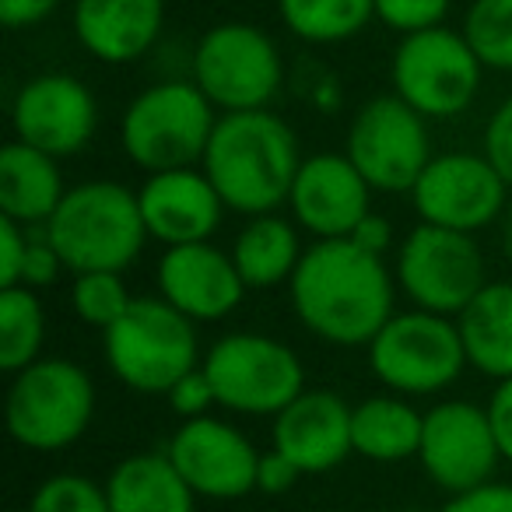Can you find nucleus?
Wrapping results in <instances>:
<instances>
[{
  "instance_id": "41",
  "label": "nucleus",
  "mask_w": 512,
  "mask_h": 512,
  "mask_svg": "<svg viewBox=\"0 0 512 512\" xmlns=\"http://www.w3.org/2000/svg\"><path fill=\"white\" fill-rule=\"evenodd\" d=\"M351 239H355L358 246H365V249H372V253L383 256L386 249H390L393 232H390V225H386V218H379V214H369V218H365L362 225L355 228V235H351Z\"/></svg>"
},
{
  "instance_id": "35",
  "label": "nucleus",
  "mask_w": 512,
  "mask_h": 512,
  "mask_svg": "<svg viewBox=\"0 0 512 512\" xmlns=\"http://www.w3.org/2000/svg\"><path fill=\"white\" fill-rule=\"evenodd\" d=\"M165 397H169L172 411H176L179 418H186V421L204 418V414L211 411L214 404H218V397H214V386H211V379H207L204 365H197L193 372H186V376L179 379V383L172 386Z\"/></svg>"
},
{
  "instance_id": "17",
  "label": "nucleus",
  "mask_w": 512,
  "mask_h": 512,
  "mask_svg": "<svg viewBox=\"0 0 512 512\" xmlns=\"http://www.w3.org/2000/svg\"><path fill=\"white\" fill-rule=\"evenodd\" d=\"M369 193L372 186L348 155L323 151V155L302 158L288 207L295 221L309 228L316 239H351L355 228L372 214Z\"/></svg>"
},
{
  "instance_id": "10",
  "label": "nucleus",
  "mask_w": 512,
  "mask_h": 512,
  "mask_svg": "<svg viewBox=\"0 0 512 512\" xmlns=\"http://www.w3.org/2000/svg\"><path fill=\"white\" fill-rule=\"evenodd\" d=\"M484 64L463 32L428 29L418 36H404L390 64L393 95L404 99L425 120L460 116L477 99Z\"/></svg>"
},
{
  "instance_id": "13",
  "label": "nucleus",
  "mask_w": 512,
  "mask_h": 512,
  "mask_svg": "<svg viewBox=\"0 0 512 512\" xmlns=\"http://www.w3.org/2000/svg\"><path fill=\"white\" fill-rule=\"evenodd\" d=\"M505 190H509L505 179L484 155L449 151L428 162L411 197L425 225L474 235L477 228H488L505 211Z\"/></svg>"
},
{
  "instance_id": "14",
  "label": "nucleus",
  "mask_w": 512,
  "mask_h": 512,
  "mask_svg": "<svg viewBox=\"0 0 512 512\" xmlns=\"http://www.w3.org/2000/svg\"><path fill=\"white\" fill-rule=\"evenodd\" d=\"M421 467L449 495H463L491 481L498 463V442L491 432L488 407L449 400L425 414L421 432Z\"/></svg>"
},
{
  "instance_id": "6",
  "label": "nucleus",
  "mask_w": 512,
  "mask_h": 512,
  "mask_svg": "<svg viewBox=\"0 0 512 512\" xmlns=\"http://www.w3.org/2000/svg\"><path fill=\"white\" fill-rule=\"evenodd\" d=\"M95 386L71 358H39L15 376L8 390V432L36 453L67 449L88 432Z\"/></svg>"
},
{
  "instance_id": "3",
  "label": "nucleus",
  "mask_w": 512,
  "mask_h": 512,
  "mask_svg": "<svg viewBox=\"0 0 512 512\" xmlns=\"http://www.w3.org/2000/svg\"><path fill=\"white\" fill-rule=\"evenodd\" d=\"M46 235L71 274H123L151 239L137 193L109 179L71 186L46 221Z\"/></svg>"
},
{
  "instance_id": "38",
  "label": "nucleus",
  "mask_w": 512,
  "mask_h": 512,
  "mask_svg": "<svg viewBox=\"0 0 512 512\" xmlns=\"http://www.w3.org/2000/svg\"><path fill=\"white\" fill-rule=\"evenodd\" d=\"M302 477V470L288 460L285 453L271 449V453H260V467H256V491L264 495H285L295 488V481Z\"/></svg>"
},
{
  "instance_id": "36",
  "label": "nucleus",
  "mask_w": 512,
  "mask_h": 512,
  "mask_svg": "<svg viewBox=\"0 0 512 512\" xmlns=\"http://www.w3.org/2000/svg\"><path fill=\"white\" fill-rule=\"evenodd\" d=\"M29 253V228L0 214V288H18Z\"/></svg>"
},
{
  "instance_id": "26",
  "label": "nucleus",
  "mask_w": 512,
  "mask_h": 512,
  "mask_svg": "<svg viewBox=\"0 0 512 512\" xmlns=\"http://www.w3.org/2000/svg\"><path fill=\"white\" fill-rule=\"evenodd\" d=\"M425 414L397 397H372L351 411V442L355 453L376 463H397L418 456Z\"/></svg>"
},
{
  "instance_id": "15",
  "label": "nucleus",
  "mask_w": 512,
  "mask_h": 512,
  "mask_svg": "<svg viewBox=\"0 0 512 512\" xmlns=\"http://www.w3.org/2000/svg\"><path fill=\"white\" fill-rule=\"evenodd\" d=\"M15 141L53 158L78 155L99 127L95 95L74 74H36L22 85L11 106Z\"/></svg>"
},
{
  "instance_id": "7",
  "label": "nucleus",
  "mask_w": 512,
  "mask_h": 512,
  "mask_svg": "<svg viewBox=\"0 0 512 512\" xmlns=\"http://www.w3.org/2000/svg\"><path fill=\"white\" fill-rule=\"evenodd\" d=\"M193 81L221 113L267 109L285 81V64L264 29L225 22L204 32L193 53Z\"/></svg>"
},
{
  "instance_id": "30",
  "label": "nucleus",
  "mask_w": 512,
  "mask_h": 512,
  "mask_svg": "<svg viewBox=\"0 0 512 512\" xmlns=\"http://www.w3.org/2000/svg\"><path fill=\"white\" fill-rule=\"evenodd\" d=\"M134 295L127 292L120 274L113 271H92V274H74L71 285V306L85 323L99 330H109L123 313L130 309Z\"/></svg>"
},
{
  "instance_id": "1",
  "label": "nucleus",
  "mask_w": 512,
  "mask_h": 512,
  "mask_svg": "<svg viewBox=\"0 0 512 512\" xmlns=\"http://www.w3.org/2000/svg\"><path fill=\"white\" fill-rule=\"evenodd\" d=\"M288 292L299 320L341 348H369L393 320V278L383 256L355 239H320L309 246Z\"/></svg>"
},
{
  "instance_id": "21",
  "label": "nucleus",
  "mask_w": 512,
  "mask_h": 512,
  "mask_svg": "<svg viewBox=\"0 0 512 512\" xmlns=\"http://www.w3.org/2000/svg\"><path fill=\"white\" fill-rule=\"evenodd\" d=\"M165 0H74V36L102 64H134L158 43Z\"/></svg>"
},
{
  "instance_id": "33",
  "label": "nucleus",
  "mask_w": 512,
  "mask_h": 512,
  "mask_svg": "<svg viewBox=\"0 0 512 512\" xmlns=\"http://www.w3.org/2000/svg\"><path fill=\"white\" fill-rule=\"evenodd\" d=\"M64 271V260L53 249L50 235H46V225H32L29 228V253H25V271H22V285L25 288H43L53 285V278Z\"/></svg>"
},
{
  "instance_id": "2",
  "label": "nucleus",
  "mask_w": 512,
  "mask_h": 512,
  "mask_svg": "<svg viewBox=\"0 0 512 512\" xmlns=\"http://www.w3.org/2000/svg\"><path fill=\"white\" fill-rule=\"evenodd\" d=\"M200 165L228 211L274 214L299 176V137L271 109L221 113Z\"/></svg>"
},
{
  "instance_id": "9",
  "label": "nucleus",
  "mask_w": 512,
  "mask_h": 512,
  "mask_svg": "<svg viewBox=\"0 0 512 512\" xmlns=\"http://www.w3.org/2000/svg\"><path fill=\"white\" fill-rule=\"evenodd\" d=\"M204 372L221 407L278 418L302 390V362L288 344L264 334H228L204 355Z\"/></svg>"
},
{
  "instance_id": "20",
  "label": "nucleus",
  "mask_w": 512,
  "mask_h": 512,
  "mask_svg": "<svg viewBox=\"0 0 512 512\" xmlns=\"http://www.w3.org/2000/svg\"><path fill=\"white\" fill-rule=\"evenodd\" d=\"M351 411L330 390H302L285 411L274 418V449L285 453L302 474H327L341 467L351 442Z\"/></svg>"
},
{
  "instance_id": "12",
  "label": "nucleus",
  "mask_w": 512,
  "mask_h": 512,
  "mask_svg": "<svg viewBox=\"0 0 512 512\" xmlns=\"http://www.w3.org/2000/svg\"><path fill=\"white\" fill-rule=\"evenodd\" d=\"M344 155L372 190L383 193H411L435 158L425 116L414 113L397 95H379L358 109Z\"/></svg>"
},
{
  "instance_id": "25",
  "label": "nucleus",
  "mask_w": 512,
  "mask_h": 512,
  "mask_svg": "<svg viewBox=\"0 0 512 512\" xmlns=\"http://www.w3.org/2000/svg\"><path fill=\"white\" fill-rule=\"evenodd\" d=\"M232 264L239 271L242 285L253 288V292L278 288L281 281H292L302 264L299 232L281 214H256L235 235Z\"/></svg>"
},
{
  "instance_id": "39",
  "label": "nucleus",
  "mask_w": 512,
  "mask_h": 512,
  "mask_svg": "<svg viewBox=\"0 0 512 512\" xmlns=\"http://www.w3.org/2000/svg\"><path fill=\"white\" fill-rule=\"evenodd\" d=\"M488 421L495 432L498 453L512 460V379H502L488 400Z\"/></svg>"
},
{
  "instance_id": "27",
  "label": "nucleus",
  "mask_w": 512,
  "mask_h": 512,
  "mask_svg": "<svg viewBox=\"0 0 512 512\" xmlns=\"http://www.w3.org/2000/svg\"><path fill=\"white\" fill-rule=\"evenodd\" d=\"M278 11L292 36L327 46L358 36L376 18V0H278Z\"/></svg>"
},
{
  "instance_id": "28",
  "label": "nucleus",
  "mask_w": 512,
  "mask_h": 512,
  "mask_svg": "<svg viewBox=\"0 0 512 512\" xmlns=\"http://www.w3.org/2000/svg\"><path fill=\"white\" fill-rule=\"evenodd\" d=\"M43 334L46 316L36 292L25 285L0 288V369L18 376L32 362H39Z\"/></svg>"
},
{
  "instance_id": "23",
  "label": "nucleus",
  "mask_w": 512,
  "mask_h": 512,
  "mask_svg": "<svg viewBox=\"0 0 512 512\" xmlns=\"http://www.w3.org/2000/svg\"><path fill=\"white\" fill-rule=\"evenodd\" d=\"M113 512H193V491L169 453H137L116 463L106 481Z\"/></svg>"
},
{
  "instance_id": "37",
  "label": "nucleus",
  "mask_w": 512,
  "mask_h": 512,
  "mask_svg": "<svg viewBox=\"0 0 512 512\" xmlns=\"http://www.w3.org/2000/svg\"><path fill=\"white\" fill-rule=\"evenodd\" d=\"M442 512H512V484L488 481L474 491L453 495Z\"/></svg>"
},
{
  "instance_id": "19",
  "label": "nucleus",
  "mask_w": 512,
  "mask_h": 512,
  "mask_svg": "<svg viewBox=\"0 0 512 512\" xmlns=\"http://www.w3.org/2000/svg\"><path fill=\"white\" fill-rule=\"evenodd\" d=\"M137 200H141L148 235L165 242L169 249L207 242L218 228L221 211H225V200L218 197L204 169L155 172L144 179Z\"/></svg>"
},
{
  "instance_id": "18",
  "label": "nucleus",
  "mask_w": 512,
  "mask_h": 512,
  "mask_svg": "<svg viewBox=\"0 0 512 512\" xmlns=\"http://www.w3.org/2000/svg\"><path fill=\"white\" fill-rule=\"evenodd\" d=\"M158 292L169 306H176L186 320L211 323L225 320L246 295L232 253L193 242V246H172L158 260Z\"/></svg>"
},
{
  "instance_id": "22",
  "label": "nucleus",
  "mask_w": 512,
  "mask_h": 512,
  "mask_svg": "<svg viewBox=\"0 0 512 512\" xmlns=\"http://www.w3.org/2000/svg\"><path fill=\"white\" fill-rule=\"evenodd\" d=\"M64 176L57 158L22 141L4 144L0 151V214L18 225H46L64 200Z\"/></svg>"
},
{
  "instance_id": "24",
  "label": "nucleus",
  "mask_w": 512,
  "mask_h": 512,
  "mask_svg": "<svg viewBox=\"0 0 512 512\" xmlns=\"http://www.w3.org/2000/svg\"><path fill=\"white\" fill-rule=\"evenodd\" d=\"M467 365L491 379H512V285L488 281L456 316Z\"/></svg>"
},
{
  "instance_id": "34",
  "label": "nucleus",
  "mask_w": 512,
  "mask_h": 512,
  "mask_svg": "<svg viewBox=\"0 0 512 512\" xmlns=\"http://www.w3.org/2000/svg\"><path fill=\"white\" fill-rule=\"evenodd\" d=\"M484 158L495 165V172L512 190V95L491 113L484 127Z\"/></svg>"
},
{
  "instance_id": "32",
  "label": "nucleus",
  "mask_w": 512,
  "mask_h": 512,
  "mask_svg": "<svg viewBox=\"0 0 512 512\" xmlns=\"http://www.w3.org/2000/svg\"><path fill=\"white\" fill-rule=\"evenodd\" d=\"M453 0H376V18L400 36L442 29Z\"/></svg>"
},
{
  "instance_id": "16",
  "label": "nucleus",
  "mask_w": 512,
  "mask_h": 512,
  "mask_svg": "<svg viewBox=\"0 0 512 512\" xmlns=\"http://www.w3.org/2000/svg\"><path fill=\"white\" fill-rule=\"evenodd\" d=\"M172 467L183 474L193 495L200 498H242L256 488V467L260 453L235 425L218 418H193L183 421L169 442Z\"/></svg>"
},
{
  "instance_id": "11",
  "label": "nucleus",
  "mask_w": 512,
  "mask_h": 512,
  "mask_svg": "<svg viewBox=\"0 0 512 512\" xmlns=\"http://www.w3.org/2000/svg\"><path fill=\"white\" fill-rule=\"evenodd\" d=\"M397 281L425 313L460 316L477 299L484 281V256L474 235L421 221L397 249Z\"/></svg>"
},
{
  "instance_id": "40",
  "label": "nucleus",
  "mask_w": 512,
  "mask_h": 512,
  "mask_svg": "<svg viewBox=\"0 0 512 512\" xmlns=\"http://www.w3.org/2000/svg\"><path fill=\"white\" fill-rule=\"evenodd\" d=\"M57 8L60 0H0V22L4 29H32L46 22Z\"/></svg>"
},
{
  "instance_id": "42",
  "label": "nucleus",
  "mask_w": 512,
  "mask_h": 512,
  "mask_svg": "<svg viewBox=\"0 0 512 512\" xmlns=\"http://www.w3.org/2000/svg\"><path fill=\"white\" fill-rule=\"evenodd\" d=\"M502 242H505V249L512 253V207H509V214H505V221H502Z\"/></svg>"
},
{
  "instance_id": "43",
  "label": "nucleus",
  "mask_w": 512,
  "mask_h": 512,
  "mask_svg": "<svg viewBox=\"0 0 512 512\" xmlns=\"http://www.w3.org/2000/svg\"><path fill=\"white\" fill-rule=\"evenodd\" d=\"M404 512H421V509H404Z\"/></svg>"
},
{
  "instance_id": "29",
  "label": "nucleus",
  "mask_w": 512,
  "mask_h": 512,
  "mask_svg": "<svg viewBox=\"0 0 512 512\" xmlns=\"http://www.w3.org/2000/svg\"><path fill=\"white\" fill-rule=\"evenodd\" d=\"M463 39L484 67L512 71V0H474L463 18Z\"/></svg>"
},
{
  "instance_id": "4",
  "label": "nucleus",
  "mask_w": 512,
  "mask_h": 512,
  "mask_svg": "<svg viewBox=\"0 0 512 512\" xmlns=\"http://www.w3.org/2000/svg\"><path fill=\"white\" fill-rule=\"evenodd\" d=\"M214 106L197 81H162L137 95L120 120L123 151L148 176L197 169L214 134Z\"/></svg>"
},
{
  "instance_id": "31",
  "label": "nucleus",
  "mask_w": 512,
  "mask_h": 512,
  "mask_svg": "<svg viewBox=\"0 0 512 512\" xmlns=\"http://www.w3.org/2000/svg\"><path fill=\"white\" fill-rule=\"evenodd\" d=\"M29 512H113L109 509L106 488L81 474L46 477L32 495Z\"/></svg>"
},
{
  "instance_id": "8",
  "label": "nucleus",
  "mask_w": 512,
  "mask_h": 512,
  "mask_svg": "<svg viewBox=\"0 0 512 512\" xmlns=\"http://www.w3.org/2000/svg\"><path fill=\"white\" fill-rule=\"evenodd\" d=\"M369 365L383 386L407 397H428L456 383L467 365L460 327L449 316L411 309L393 313V320L372 337Z\"/></svg>"
},
{
  "instance_id": "5",
  "label": "nucleus",
  "mask_w": 512,
  "mask_h": 512,
  "mask_svg": "<svg viewBox=\"0 0 512 512\" xmlns=\"http://www.w3.org/2000/svg\"><path fill=\"white\" fill-rule=\"evenodd\" d=\"M102 348L113 376L137 393H169L204 358L197 330L176 306L158 299H134L123 320L102 330Z\"/></svg>"
}]
</instances>
